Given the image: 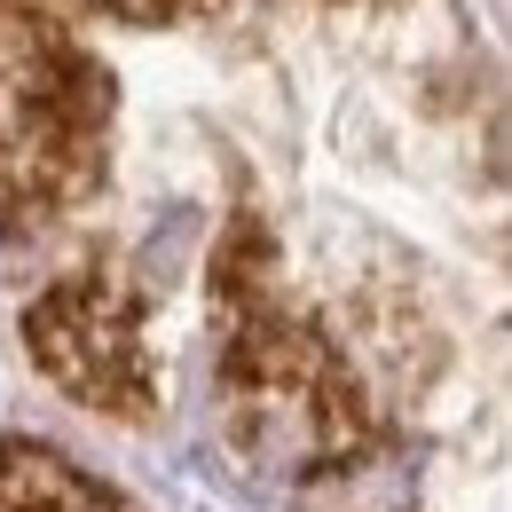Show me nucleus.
Returning a JSON list of instances; mask_svg holds the SVG:
<instances>
[{
	"mask_svg": "<svg viewBox=\"0 0 512 512\" xmlns=\"http://www.w3.org/2000/svg\"><path fill=\"white\" fill-rule=\"evenodd\" d=\"M111 8H134V16H158L166 0H111Z\"/></svg>",
	"mask_w": 512,
	"mask_h": 512,
	"instance_id": "7ed1b4c3",
	"label": "nucleus"
},
{
	"mask_svg": "<svg viewBox=\"0 0 512 512\" xmlns=\"http://www.w3.org/2000/svg\"><path fill=\"white\" fill-rule=\"evenodd\" d=\"M32 355L48 363V379L71 386L79 402H103V410H150V371H142V339H134V300L103 276H71L56 284L32 316H24Z\"/></svg>",
	"mask_w": 512,
	"mask_h": 512,
	"instance_id": "f03ea898",
	"label": "nucleus"
},
{
	"mask_svg": "<svg viewBox=\"0 0 512 512\" xmlns=\"http://www.w3.org/2000/svg\"><path fill=\"white\" fill-rule=\"evenodd\" d=\"M103 79L56 32L0 8V213H48L95 174Z\"/></svg>",
	"mask_w": 512,
	"mask_h": 512,
	"instance_id": "f257e3e1",
	"label": "nucleus"
}]
</instances>
